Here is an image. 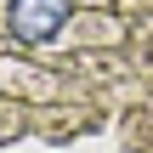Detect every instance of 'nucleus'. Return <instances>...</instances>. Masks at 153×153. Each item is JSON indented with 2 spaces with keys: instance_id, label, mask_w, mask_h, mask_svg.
Wrapping results in <instances>:
<instances>
[{
  "instance_id": "1",
  "label": "nucleus",
  "mask_w": 153,
  "mask_h": 153,
  "mask_svg": "<svg viewBox=\"0 0 153 153\" xmlns=\"http://www.w3.org/2000/svg\"><path fill=\"white\" fill-rule=\"evenodd\" d=\"M68 17H74L68 0H11V11H6V23H11V34H17L23 45H45V40H57Z\"/></svg>"
}]
</instances>
